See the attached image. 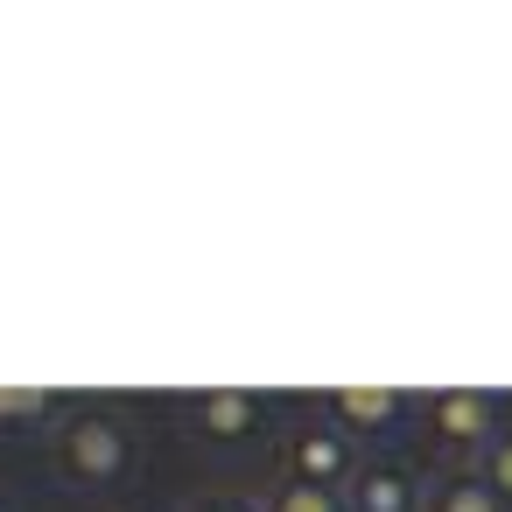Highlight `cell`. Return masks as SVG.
<instances>
[{"label":"cell","mask_w":512,"mask_h":512,"mask_svg":"<svg viewBox=\"0 0 512 512\" xmlns=\"http://www.w3.org/2000/svg\"><path fill=\"white\" fill-rule=\"evenodd\" d=\"M50 463H57V477H71L85 491H106L134 463V428L113 407H71L50 435Z\"/></svg>","instance_id":"obj_1"},{"label":"cell","mask_w":512,"mask_h":512,"mask_svg":"<svg viewBox=\"0 0 512 512\" xmlns=\"http://www.w3.org/2000/svg\"><path fill=\"white\" fill-rule=\"evenodd\" d=\"M281 477H288V484H316V491H344V484L358 477L351 435H344L337 421H302V428H288V442H281Z\"/></svg>","instance_id":"obj_2"},{"label":"cell","mask_w":512,"mask_h":512,"mask_svg":"<svg viewBox=\"0 0 512 512\" xmlns=\"http://www.w3.org/2000/svg\"><path fill=\"white\" fill-rule=\"evenodd\" d=\"M428 435L449 449V456H484L505 428H498V407L484 393H435L428 400Z\"/></svg>","instance_id":"obj_3"},{"label":"cell","mask_w":512,"mask_h":512,"mask_svg":"<svg viewBox=\"0 0 512 512\" xmlns=\"http://www.w3.org/2000/svg\"><path fill=\"white\" fill-rule=\"evenodd\" d=\"M190 428L204 442H253L267 428V400L246 393V386H218V393H197L190 400Z\"/></svg>","instance_id":"obj_4"},{"label":"cell","mask_w":512,"mask_h":512,"mask_svg":"<svg viewBox=\"0 0 512 512\" xmlns=\"http://www.w3.org/2000/svg\"><path fill=\"white\" fill-rule=\"evenodd\" d=\"M351 512H428V484L407 463H358V477L344 484Z\"/></svg>","instance_id":"obj_5"},{"label":"cell","mask_w":512,"mask_h":512,"mask_svg":"<svg viewBox=\"0 0 512 512\" xmlns=\"http://www.w3.org/2000/svg\"><path fill=\"white\" fill-rule=\"evenodd\" d=\"M400 393L393 386H337L330 393V421L344 428V435H379V428H393L400 421Z\"/></svg>","instance_id":"obj_6"},{"label":"cell","mask_w":512,"mask_h":512,"mask_svg":"<svg viewBox=\"0 0 512 512\" xmlns=\"http://www.w3.org/2000/svg\"><path fill=\"white\" fill-rule=\"evenodd\" d=\"M428 512H505V498L484 484V470H470V463H449V470L428 484Z\"/></svg>","instance_id":"obj_7"},{"label":"cell","mask_w":512,"mask_h":512,"mask_svg":"<svg viewBox=\"0 0 512 512\" xmlns=\"http://www.w3.org/2000/svg\"><path fill=\"white\" fill-rule=\"evenodd\" d=\"M267 512H351V505H344V491H316V484H288L281 477L267 491Z\"/></svg>","instance_id":"obj_8"},{"label":"cell","mask_w":512,"mask_h":512,"mask_svg":"<svg viewBox=\"0 0 512 512\" xmlns=\"http://www.w3.org/2000/svg\"><path fill=\"white\" fill-rule=\"evenodd\" d=\"M477 470H484V484H491V491L512 505V428H505V435H498V442L477 456Z\"/></svg>","instance_id":"obj_9"},{"label":"cell","mask_w":512,"mask_h":512,"mask_svg":"<svg viewBox=\"0 0 512 512\" xmlns=\"http://www.w3.org/2000/svg\"><path fill=\"white\" fill-rule=\"evenodd\" d=\"M50 414V393L36 386H0V421H43Z\"/></svg>","instance_id":"obj_10"},{"label":"cell","mask_w":512,"mask_h":512,"mask_svg":"<svg viewBox=\"0 0 512 512\" xmlns=\"http://www.w3.org/2000/svg\"><path fill=\"white\" fill-rule=\"evenodd\" d=\"M183 512H267V505H253V498H239V491H197Z\"/></svg>","instance_id":"obj_11"},{"label":"cell","mask_w":512,"mask_h":512,"mask_svg":"<svg viewBox=\"0 0 512 512\" xmlns=\"http://www.w3.org/2000/svg\"><path fill=\"white\" fill-rule=\"evenodd\" d=\"M0 512H8V505H0Z\"/></svg>","instance_id":"obj_12"}]
</instances>
